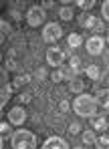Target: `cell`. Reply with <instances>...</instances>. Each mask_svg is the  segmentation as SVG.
<instances>
[{
	"label": "cell",
	"instance_id": "1",
	"mask_svg": "<svg viewBox=\"0 0 109 149\" xmlns=\"http://www.w3.org/2000/svg\"><path fill=\"white\" fill-rule=\"evenodd\" d=\"M97 101L93 95H87V93H81L77 99L73 101V111L79 115V117H95V113H97Z\"/></svg>",
	"mask_w": 109,
	"mask_h": 149
},
{
	"label": "cell",
	"instance_id": "24",
	"mask_svg": "<svg viewBox=\"0 0 109 149\" xmlns=\"http://www.w3.org/2000/svg\"><path fill=\"white\" fill-rule=\"evenodd\" d=\"M51 79H53L54 83H59V81H63V79H67V71H61V69H57L53 74H51Z\"/></svg>",
	"mask_w": 109,
	"mask_h": 149
},
{
	"label": "cell",
	"instance_id": "20",
	"mask_svg": "<svg viewBox=\"0 0 109 149\" xmlns=\"http://www.w3.org/2000/svg\"><path fill=\"white\" fill-rule=\"evenodd\" d=\"M27 83H30V74H18V77L14 79L12 87H22V85H27Z\"/></svg>",
	"mask_w": 109,
	"mask_h": 149
},
{
	"label": "cell",
	"instance_id": "11",
	"mask_svg": "<svg viewBox=\"0 0 109 149\" xmlns=\"http://www.w3.org/2000/svg\"><path fill=\"white\" fill-rule=\"evenodd\" d=\"M107 119L105 117H99V115H95V117H91V127H93V131H105L107 129Z\"/></svg>",
	"mask_w": 109,
	"mask_h": 149
},
{
	"label": "cell",
	"instance_id": "35",
	"mask_svg": "<svg viewBox=\"0 0 109 149\" xmlns=\"http://www.w3.org/2000/svg\"><path fill=\"white\" fill-rule=\"evenodd\" d=\"M107 42H109V32H107Z\"/></svg>",
	"mask_w": 109,
	"mask_h": 149
},
{
	"label": "cell",
	"instance_id": "16",
	"mask_svg": "<svg viewBox=\"0 0 109 149\" xmlns=\"http://www.w3.org/2000/svg\"><path fill=\"white\" fill-rule=\"evenodd\" d=\"M85 74H87L91 81H97V79L101 77V73H99V67H97V65H89V67H85Z\"/></svg>",
	"mask_w": 109,
	"mask_h": 149
},
{
	"label": "cell",
	"instance_id": "5",
	"mask_svg": "<svg viewBox=\"0 0 109 149\" xmlns=\"http://www.w3.org/2000/svg\"><path fill=\"white\" fill-rule=\"evenodd\" d=\"M65 56H67V52L61 47H51V49L47 50V63L51 67H61L65 63Z\"/></svg>",
	"mask_w": 109,
	"mask_h": 149
},
{
	"label": "cell",
	"instance_id": "6",
	"mask_svg": "<svg viewBox=\"0 0 109 149\" xmlns=\"http://www.w3.org/2000/svg\"><path fill=\"white\" fill-rule=\"evenodd\" d=\"M6 117H8V123L10 125H22L27 121V111H24L22 107H12V109L6 113Z\"/></svg>",
	"mask_w": 109,
	"mask_h": 149
},
{
	"label": "cell",
	"instance_id": "31",
	"mask_svg": "<svg viewBox=\"0 0 109 149\" xmlns=\"http://www.w3.org/2000/svg\"><path fill=\"white\" fill-rule=\"evenodd\" d=\"M43 4H45V6H43L45 10H47V8H53V6H54V2H53V0H47V2H43Z\"/></svg>",
	"mask_w": 109,
	"mask_h": 149
},
{
	"label": "cell",
	"instance_id": "10",
	"mask_svg": "<svg viewBox=\"0 0 109 149\" xmlns=\"http://www.w3.org/2000/svg\"><path fill=\"white\" fill-rule=\"evenodd\" d=\"M79 24H81L83 28H97L99 20H97L93 14H83L81 18H79Z\"/></svg>",
	"mask_w": 109,
	"mask_h": 149
},
{
	"label": "cell",
	"instance_id": "19",
	"mask_svg": "<svg viewBox=\"0 0 109 149\" xmlns=\"http://www.w3.org/2000/svg\"><path fill=\"white\" fill-rule=\"evenodd\" d=\"M59 18H61V20H73V8H71V6L59 8Z\"/></svg>",
	"mask_w": 109,
	"mask_h": 149
},
{
	"label": "cell",
	"instance_id": "13",
	"mask_svg": "<svg viewBox=\"0 0 109 149\" xmlns=\"http://www.w3.org/2000/svg\"><path fill=\"white\" fill-rule=\"evenodd\" d=\"M83 42L81 34H77V32H71L69 36H67V45H69V49H79Z\"/></svg>",
	"mask_w": 109,
	"mask_h": 149
},
{
	"label": "cell",
	"instance_id": "28",
	"mask_svg": "<svg viewBox=\"0 0 109 149\" xmlns=\"http://www.w3.org/2000/svg\"><path fill=\"white\" fill-rule=\"evenodd\" d=\"M6 69H10V71H18V65L14 63V58H10V61L6 63Z\"/></svg>",
	"mask_w": 109,
	"mask_h": 149
},
{
	"label": "cell",
	"instance_id": "17",
	"mask_svg": "<svg viewBox=\"0 0 109 149\" xmlns=\"http://www.w3.org/2000/svg\"><path fill=\"white\" fill-rule=\"evenodd\" d=\"M81 137H83V143H85V145H93V143L97 141V135L93 133V129H87V131H83Z\"/></svg>",
	"mask_w": 109,
	"mask_h": 149
},
{
	"label": "cell",
	"instance_id": "8",
	"mask_svg": "<svg viewBox=\"0 0 109 149\" xmlns=\"http://www.w3.org/2000/svg\"><path fill=\"white\" fill-rule=\"evenodd\" d=\"M43 149H71L69 147V143H67V139H63V137H49L45 143H43Z\"/></svg>",
	"mask_w": 109,
	"mask_h": 149
},
{
	"label": "cell",
	"instance_id": "27",
	"mask_svg": "<svg viewBox=\"0 0 109 149\" xmlns=\"http://www.w3.org/2000/svg\"><path fill=\"white\" fill-rule=\"evenodd\" d=\"M2 40H4V38H6V34H8V32H10V24H8V22H6V20H2Z\"/></svg>",
	"mask_w": 109,
	"mask_h": 149
},
{
	"label": "cell",
	"instance_id": "23",
	"mask_svg": "<svg viewBox=\"0 0 109 149\" xmlns=\"http://www.w3.org/2000/svg\"><path fill=\"white\" fill-rule=\"evenodd\" d=\"M69 133H71V135L83 133V127H81V123H79V121H73V123L69 125Z\"/></svg>",
	"mask_w": 109,
	"mask_h": 149
},
{
	"label": "cell",
	"instance_id": "26",
	"mask_svg": "<svg viewBox=\"0 0 109 149\" xmlns=\"http://www.w3.org/2000/svg\"><path fill=\"white\" fill-rule=\"evenodd\" d=\"M69 109H71L69 101H59V111H61V113H67Z\"/></svg>",
	"mask_w": 109,
	"mask_h": 149
},
{
	"label": "cell",
	"instance_id": "34",
	"mask_svg": "<svg viewBox=\"0 0 109 149\" xmlns=\"http://www.w3.org/2000/svg\"><path fill=\"white\" fill-rule=\"evenodd\" d=\"M107 89H109V74H107Z\"/></svg>",
	"mask_w": 109,
	"mask_h": 149
},
{
	"label": "cell",
	"instance_id": "29",
	"mask_svg": "<svg viewBox=\"0 0 109 149\" xmlns=\"http://www.w3.org/2000/svg\"><path fill=\"white\" fill-rule=\"evenodd\" d=\"M30 99H32V95H30V93H22V95L18 97V101H20V103H28Z\"/></svg>",
	"mask_w": 109,
	"mask_h": 149
},
{
	"label": "cell",
	"instance_id": "12",
	"mask_svg": "<svg viewBox=\"0 0 109 149\" xmlns=\"http://www.w3.org/2000/svg\"><path fill=\"white\" fill-rule=\"evenodd\" d=\"M12 125L8 123V121H2V125H0V139H2V143L8 139V137H12Z\"/></svg>",
	"mask_w": 109,
	"mask_h": 149
},
{
	"label": "cell",
	"instance_id": "14",
	"mask_svg": "<svg viewBox=\"0 0 109 149\" xmlns=\"http://www.w3.org/2000/svg\"><path fill=\"white\" fill-rule=\"evenodd\" d=\"M69 91L71 93H83L85 91V83H83L79 77H75V79H71V85H69Z\"/></svg>",
	"mask_w": 109,
	"mask_h": 149
},
{
	"label": "cell",
	"instance_id": "25",
	"mask_svg": "<svg viewBox=\"0 0 109 149\" xmlns=\"http://www.w3.org/2000/svg\"><path fill=\"white\" fill-rule=\"evenodd\" d=\"M101 14H103L105 20H109V0H105V2L101 4Z\"/></svg>",
	"mask_w": 109,
	"mask_h": 149
},
{
	"label": "cell",
	"instance_id": "18",
	"mask_svg": "<svg viewBox=\"0 0 109 149\" xmlns=\"http://www.w3.org/2000/svg\"><path fill=\"white\" fill-rule=\"evenodd\" d=\"M10 93H12V85L4 81V85H2V101H0V105H2V107L8 103V99H10Z\"/></svg>",
	"mask_w": 109,
	"mask_h": 149
},
{
	"label": "cell",
	"instance_id": "4",
	"mask_svg": "<svg viewBox=\"0 0 109 149\" xmlns=\"http://www.w3.org/2000/svg\"><path fill=\"white\" fill-rule=\"evenodd\" d=\"M61 36H63V30H61V26L57 22L45 24V28H43V40L45 42H57Z\"/></svg>",
	"mask_w": 109,
	"mask_h": 149
},
{
	"label": "cell",
	"instance_id": "30",
	"mask_svg": "<svg viewBox=\"0 0 109 149\" xmlns=\"http://www.w3.org/2000/svg\"><path fill=\"white\" fill-rule=\"evenodd\" d=\"M36 79H41V81L47 79V71H45V69H38V71H36Z\"/></svg>",
	"mask_w": 109,
	"mask_h": 149
},
{
	"label": "cell",
	"instance_id": "7",
	"mask_svg": "<svg viewBox=\"0 0 109 149\" xmlns=\"http://www.w3.org/2000/svg\"><path fill=\"white\" fill-rule=\"evenodd\" d=\"M87 52L89 54H101L103 52V47H105V40L101 38V36H89V40H87Z\"/></svg>",
	"mask_w": 109,
	"mask_h": 149
},
{
	"label": "cell",
	"instance_id": "22",
	"mask_svg": "<svg viewBox=\"0 0 109 149\" xmlns=\"http://www.w3.org/2000/svg\"><path fill=\"white\" fill-rule=\"evenodd\" d=\"M97 149H109V137L107 135H101V137H97Z\"/></svg>",
	"mask_w": 109,
	"mask_h": 149
},
{
	"label": "cell",
	"instance_id": "33",
	"mask_svg": "<svg viewBox=\"0 0 109 149\" xmlns=\"http://www.w3.org/2000/svg\"><path fill=\"white\" fill-rule=\"evenodd\" d=\"M105 65L109 67V54H105Z\"/></svg>",
	"mask_w": 109,
	"mask_h": 149
},
{
	"label": "cell",
	"instance_id": "2",
	"mask_svg": "<svg viewBox=\"0 0 109 149\" xmlns=\"http://www.w3.org/2000/svg\"><path fill=\"white\" fill-rule=\"evenodd\" d=\"M10 147L12 149H34L36 147V135L28 129H18L10 137Z\"/></svg>",
	"mask_w": 109,
	"mask_h": 149
},
{
	"label": "cell",
	"instance_id": "36",
	"mask_svg": "<svg viewBox=\"0 0 109 149\" xmlns=\"http://www.w3.org/2000/svg\"><path fill=\"white\" fill-rule=\"evenodd\" d=\"M73 149H83V147H73Z\"/></svg>",
	"mask_w": 109,
	"mask_h": 149
},
{
	"label": "cell",
	"instance_id": "32",
	"mask_svg": "<svg viewBox=\"0 0 109 149\" xmlns=\"http://www.w3.org/2000/svg\"><path fill=\"white\" fill-rule=\"evenodd\" d=\"M10 14H12V18H20V14H18L16 10H10Z\"/></svg>",
	"mask_w": 109,
	"mask_h": 149
},
{
	"label": "cell",
	"instance_id": "15",
	"mask_svg": "<svg viewBox=\"0 0 109 149\" xmlns=\"http://www.w3.org/2000/svg\"><path fill=\"white\" fill-rule=\"evenodd\" d=\"M69 71L79 77V73H81V58L79 56H71L69 58Z\"/></svg>",
	"mask_w": 109,
	"mask_h": 149
},
{
	"label": "cell",
	"instance_id": "9",
	"mask_svg": "<svg viewBox=\"0 0 109 149\" xmlns=\"http://www.w3.org/2000/svg\"><path fill=\"white\" fill-rule=\"evenodd\" d=\"M95 101H97V105H99L101 109H109V89H101V91H97Z\"/></svg>",
	"mask_w": 109,
	"mask_h": 149
},
{
	"label": "cell",
	"instance_id": "3",
	"mask_svg": "<svg viewBox=\"0 0 109 149\" xmlns=\"http://www.w3.org/2000/svg\"><path fill=\"white\" fill-rule=\"evenodd\" d=\"M24 18H27L28 26H41L43 22H45V20H47L45 8H43V6H30Z\"/></svg>",
	"mask_w": 109,
	"mask_h": 149
},
{
	"label": "cell",
	"instance_id": "21",
	"mask_svg": "<svg viewBox=\"0 0 109 149\" xmlns=\"http://www.w3.org/2000/svg\"><path fill=\"white\" fill-rule=\"evenodd\" d=\"M95 4H97L95 0H77V6H79V8H83V10H91Z\"/></svg>",
	"mask_w": 109,
	"mask_h": 149
}]
</instances>
